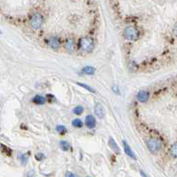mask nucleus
<instances>
[{
	"label": "nucleus",
	"mask_w": 177,
	"mask_h": 177,
	"mask_svg": "<svg viewBox=\"0 0 177 177\" xmlns=\"http://www.w3.org/2000/svg\"><path fill=\"white\" fill-rule=\"evenodd\" d=\"M147 147L152 153H156L161 149V142L158 139L151 138L147 141Z\"/></svg>",
	"instance_id": "f03ea898"
},
{
	"label": "nucleus",
	"mask_w": 177,
	"mask_h": 177,
	"mask_svg": "<svg viewBox=\"0 0 177 177\" xmlns=\"http://www.w3.org/2000/svg\"><path fill=\"white\" fill-rule=\"evenodd\" d=\"M36 158L37 160H42L43 159V155L41 154V153H39V154H37V155L36 156Z\"/></svg>",
	"instance_id": "412c9836"
},
{
	"label": "nucleus",
	"mask_w": 177,
	"mask_h": 177,
	"mask_svg": "<svg viewBox=\"0 0 177 177\" xmlns=\"http://www.w3.org/2000/svg\"><path fill=\"white\" fill-rule=\"evenodd\" d=\"M30 25L34 29H38L43 24V17L40 14H33L30 17Z\"/></svg>",
	"instance_id": "7ed1b4c3"
},
{
	"label": "nucleus",
	"mask_w": 177,
	"mask_h": 177,
	"mask_svg": "<svg viewBox=\"0 0 177 177\" xmlns=\"http://www.w3.org/2000/svg\"><path fill=\"white\" fill-rule=\"evenodd\" d=\"M174 32H175V36H177V25L175 27V29H174Z\"/></svg>",
	"instance_id": "4be33fe9"
},
{
	"label": "nucleus",
	"mask_w": 177,
	"mask_h": 177,
	"mask_svg": "<svg viewBox=\"0 0 177 177\" xmlns=\"http://www.w3.org/2000/svg\"><path fill=\"white\" fill-rule=\"evenodd\" d=\"M60 146H61V149L63 150H68L70 149V145L68 144V142L66 141H62L60 142Z\"/></svg>",
	"instance_id": "a211bd4d"
},
{
	"label": "nucleus",
	"mask_w": 177,
	"mask_h": 177,
	"mask_svg": "<svg viewBox=\"0 0 177 177\" xmlns=\"http://www.w3.org/2000/svg\"><path fill=\"white\" fill-rule=\"evenodd\" d=\"M149 96H150V93L148 91H146V90H141V91H139L137 93L136 98L140 102H146L149 99Z\"/></svg>",
	"instance_id": "0eeeda50"
},
{
	"label": "nucleus",
	"mask_w": 177,
	"mask_h": 177,
	"mask_svg": "<svg viewBox=\"0 0 177 177\" xmlns=\"http://www.w3.org/2000/svg\"><path fill=\"white\" fill-rule=\"evenodd\" d=\"M109 145H110V147H111L112 150H114L116 153H120V149H119V146H118V144H116L115 140H114L112 137H110Z\"/></svg>",
	"instance_id": "9d476101"
},
{
	"label": "nucleus",
	"mask_w": 177,
	"mask_h": 177,
	"mask_svg": "<svg viewBox=\"0 0 177 177\" xmlns=\"http://www.w3.org/2000/svg\"><path fill=\"white\" fill-rule=\"evenodd\" d=\"M96 69L93 67H90V66H87L85 68H82V73L85 74H89V75H91L95 73Z\"/></svg>",
	"instance_id": "9b49d317"
},
{
	"label": "nucleus",
	"mask_w": 177,
	"mask_h": 177,
	"mask_svg": "<svg viewBox=\"0 0 177 177\" xmlns=\"http://www.w3.org/2000/svg\"><path fill=\"white\" fill-rule=\"evenodd\" d=\"M85 124L89 128H90V129L94 128L96 127V124L95 117L93 115H87L85 118Z\"/></svg>",
	"instance_id": "423d86ee"
},
{
	"label": "nucleus",
	"mask_w": 177,
	"mask_h": 177,
	"mask_svg": "<svg viewBox=\"0 0 177 177\" xmlns=\"http://www.w3.org/2000/svg\"><path fill=\"white\" fill-rule=\"evenodd\" d=\"M170 154L174 157V158H177V143L174 144L171 148H170Z\"/></svg>",
	"instance_id": "4468645a"
},
{
	"label": "nucleus",
	"mask_w": 177,
	"mask_h": 177,
	"mask_svg": "<svg viewBox=\"0 0 177 177\" xmlns=\"http://www.w3.org/2000/svg\"><path fill=\"white\" fill-rule=\"evenodd\" d=\"M20 159H21V163L23 164V165H25V164L27 163V156L26 154H21V157Z\"/></svg>",
	"instance_id": "aec40b11"
},
{
	"label": "nucleus",
	"mask_w": 177,
	"mask_h": 177,
	"mask_svg": "<svg viewBox=\"0 0 177 177\" xmlns=\"http://www.w3.org/2000/svg\"><path fill=\"white\" fill-rule=\"evenodd\" d=\"M83 107H82V106H76V107H74V109L73 110V112H74V114H76V115H80V114H82V112H83Z\"/></svg>",
	"instance_id": "dca6fc26"
},
{
	"label": "nucleus",
	"mask_w": 177,
	"mask_h": 177,
	"mask_svg": "<svg viewBox=\"0 0 177 177\" xmlns=\"http://www.w3.org/2000/svg\"><path fill=\"white\" fill-rule=\"evenodd\" d=\"M49 45L51 48L54 49V50H57L58 47H59V40L55 37V36H52L49 39Z\"/></svg>",
	"instance_id": "1a4fd4ad"
},
{
	"label": "nucleus",
	"mask_w": 177,
	"mask_h": 177,
	"mask_svg": "<svg viewBox=\"0 0 177 177\" xmlns=\"http://www.w3.org/2000/svg\"><path fill=\"white\" fill-rule=\"evenodd\" d=\"M72 125H73L74 128H82V126H83V123H82V122L80 119H75V120L73 121Z\"/></svg>",
	"instance_id": "2eb2a0df"
},
{
	"label": "nucleus",
	"mask_w": 177,
	"mask_h": 177,
	"mask_svg": "<svg viewBox=\"0 0 177 177\" xmlns=\"http://www.w3.org/2000/svg\"><path fill=\"white\" fill-rule=\"evenodd\" d=\"M33 102L37 105H43L45 103V98L42 96L37 95L33 98Z\"/></svg>",
	"instance_id": "f8f14e48"
},
{
	"label": "nucleus",
	"mask_w": 177,
	"mask_h": 177,
	"mask_svg": "<svg viewBox=\"0 0 177 177\" xmlns=\"http://www.w3.org/2000/svg\"><path fill=\"white\" fill-rule=\"evenodd\" d=\"M56 130H57L58 133H60V134H64V133L67 131V128H66V127H64V126H57Z\"/></svg>",
	"instance_id": "6ab92c4d"
},
{
	"label": "nucleus",
	"mask_w": 177,
	"mask_h": 177,
	"mask_svg": "<svg viewBox=\"0 0 177 177\" xmlns=\"http://www.w3.org/2000/svg\"><path fill=\"white\" fill-rule=\"evenodd\" d=\"M79 43L81 49L84 52H90L93 49V40L90 37H82Z\"/></svg>",
	"instance_id": "f257e3e1"
},
{
	"label": "nucleus",
	"mask_w": 177,
	"mask_h": 177,
	"mask_svg": "<svg viewBox=\"0 0 177 177\" xmlns=\"http://www.w3.org/2000/svg\"><path fill=\"white\" fill-rule=\"evenodd\" d=\"M79 86H81L82 88H84V89H86V90H88L89 91H90V92H92V93H96L95 90H93L91 87H90L89 85H87V84H84V83H81V82H78L77 83Z\"/></svg>",
	"instance_id": "f3484780"
},
{
	"label": "nucleus",
	"mask_w": 177,
	"mask_h": 177,
	"mask_svg": "<svg viewBox=\"0 0 177 177\" xmlns=\"http://www.w3.org/2000/svg\"><path fill=\"white\" fill-rule=\"evenodd\" d=\"M67 176H74V175H73V174H71V173H68V174H67Z\"/></svg>",
	"instance_id": "5701e85b"
},
{
	"label": "nucleus",
	"mask_w": 177,
	"mask_h": 177,
	"mask_svg": "<svg viewBox=\"0 0 177 177\" xmlns=\"http://www.w3.org/2000/svg\"><path fill=\"white\" fill-rule=\"evenodd\" d=\"M66 49L68 50V52H74V41L72 39H69L67 43H66Z\"/></svg>",
	"instance_id": "ddd939ff"
},
{
	"label": "nucleus",
	"mask_w": 177,
	"mask_h": 177,
	"mask_svg": "<svg viewBox=\"0 0 177 177\" xmlns=\"http://www.w3.org/2000/svg\"><path fill=\"white\" fill-rule=\"evenodd\" d=\"M125 36L127 39L130 41H135L138 37V31L136 27L129 26V27H126L125 29Z\"/></svg>",
	"instance_id": "20e7f679"
},
{
	"label": "nucleus",
	"mask_w": 177,
	"mask_h": 177,
	"mask_svg": "<svg viewBox=\"0 0 177 177\" xmlns=\"http://www.w3.org/2000/svg\"><path fill=\"white\" fill-rule=\"evenodd\" d=\"M95 114L99 118V119H103L106 115V111L104 106L101 104H96L95 106Z\"/></svg>",
	"instance_id": "39448f33"
},
{
	"label": "nucleus",
	"mask_w": 177,
	"mask_h": 177,
	"mask_svg": "<svg viewBox=\"0 0 177 177\" xmlns=\"http://www.w3.org/2000/svg\"><path fill=\"white\" fill-rule=\"evenodd\" d=\"M123 145H124V150H125L126 154H127L128 157H130V158H132V159H134V160H136V154L133 152V150H131L130 146L127 144L126 141H123Z\"/></svg>",
	"instance_id": "6e6552de"
}]
</instances>
